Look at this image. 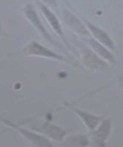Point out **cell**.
I'll list each match as a JSON object with an SVG mask.
<instances>
[{
  "instance_id": "cell-1",
  "label": "cell",
  "mask_w": 123,
  "mask_h": 147,
  "mask_svg": "<svg viewBox=\"0 0 123 147\" xmlns=\"http://www.w3.org/2000/svg\"><path fill=\"white\" fill-rule=\"evenodd\" d=\"M43 10L44 13H45V15L46 16L48 19L49 20L50 22V23L52 24L53 28L55 29V30H56L57 31H58V32L61 31L58 22L57 21L56 19L52 15V13H51V12H49V11L48 10L45 8H43Z\"/></svg>"
}]
</instances>
